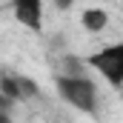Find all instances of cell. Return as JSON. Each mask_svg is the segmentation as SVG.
<instances>
[{"label": "cell", "mask_w": 123, "mask_h": 123, "mask_svg": "<svg viewBox=\"0 0 123 123\" xmlns=\"http://www.w3.org/2000/svg\"><path fill=\"white\" fill-rule=\"evenodd\" d=\"M12 17L23 29H43V0H12Z\"/></svg>", "instance_id": "3957f363"}, {"label": "cell", "mask_w": 123, "mask_h": 123, "mask_svg": "<svg viewBox=\"0 0 123 123\" xmlns=\"http://www.w3.org/2000/svg\"><path fill=\"white\" fill-rule=\"evenodd\" d=\"M86 63L112 86V89H123V43H106L97 52H92Z\"/></svg>", "instance_id": "7a4b0ae2"}, {"label": "cell", "mask_w": 123, "mask_h": 123, "mask_svg": "<svg viewBox=\"0 0 123 123\" xmlns=\"http://www.w3.org/2000/svg\"><path fill=\"white\" fill-rule=\"evenodd\" d=\"M55 89L60 94V100L69 103L72 109H77L83 115H94L97 112V86L83 72H63V74H57Z\"/></svg>", "instance_id": "6da1fadb"}, {"label": "cell", "mask_w": 123, "mask_h": 123, "mask_svg": "<svg viewBox=\"0 0 123 123\" xmlns=\"http://www.w3.org/2000/svg\"><path fill=\"white\" fill-rule=\"evenodd\" d=\"M80 26L89 31V34H100V31H106V26H109V12L100 9V6H89V9H83V12H80Z\"/></svg>", "instance_id": "277c9868"}, {"label": "cell", "mask_w": 123, "mask_h": 123, "mask_svg": "<svg viewBox=\"0 0 123 123\" xmlns=\"http://www.w3.org/2000/svg\"><path fill=\"white\" fill-rule=\"evenodd\" d=\"M0 123H12V117H9V112H6V109H0Z\"/></svg>", "instance_id": "5b68a950"}]
</instances>
